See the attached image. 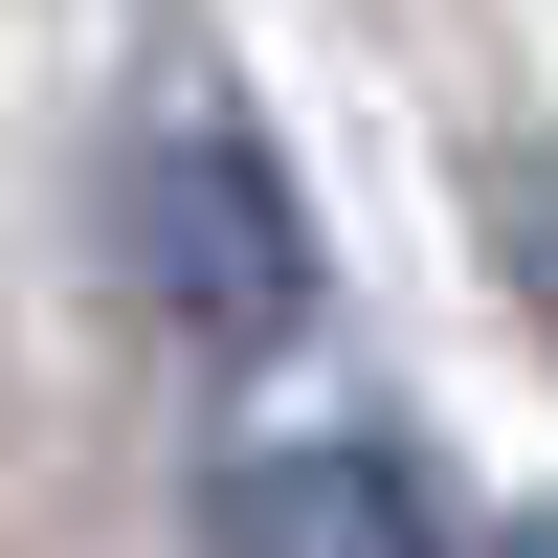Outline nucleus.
<instances>
[{
    "label": "nucleus",
    "instance_id": "nucleus-1",
    "mask_svg": "<svg viewBox=\"0 0 558 558\" xmlns=\"http://www.w3.org/2000/svg\"><path fill=\"white\" fill-rule=\"evenodd\" d=\"M134 223H157V313H179V336H291L313 246H291V179H268L246 134H157Z\"/></svg>",
    "mask_w": 558,
    "mask_h": 558
},
{
    "label": "nucleus",
    "instance_id": "nucleus-2",
    "mask_svg": "<svg viewBox=\"0 0 558 558\" xmlns=\"http://www.w3.org/2000/svg\"><path fill=\"white\" fill-rule=\"evenodd\" d=\"M246 558H425V492L357 470V447H291V470L246 492Z\"/></svg>",
    "mask_w": 558,
    "mask_h": 558
}]
</instances>
